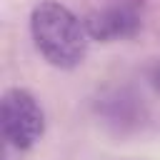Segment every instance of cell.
<instances>
[{
  "instance_id": "6da1fadb",
  "label": "cell",
  "mask_w": 160,
  "mask_h": 160,
  "mask_svg": "<svg viewBox=\"0 0 160 160\" xmlns=\"http://www.w3.org/2000/svg\"><path fill=\"white\" fill-rule=\"evenodd\" d=\"M30 38L40 58L58 70L80 68L90 48L85 22L58 0H40L30 10Z\"/></svg>"
},
{
  "instance_id": "7a4b0ae2",
  "label": "cell",
  "mask_w": 160,
  "mask_h": 160,
  "mask_svg": "<svg viewBox=\"0 0 160 160\" xmlns=\"http://www.w3.org/2000/svg\"><path fill=\"white\" fill-rule=\"evenodd\" d=\"M0 128L12 150H32L45 135V110L40 100L28 88H8L0 100Z\"/></svg>"
},
{
  "instance_id": "3957f363",
  "label": "cell",
  "mask_w": 160,
  "mask_h": 160,
  "mask_svg": "<svg viewBox=\"0 0 160 160\" xmlns=\"http://www.w3.org/2000/svg\"><path fill=\"white\" fill-rule=\"evenodd\" d=\"M142 8L145 0H105L82 18L88 38L95 42H118L135 38L142 30Z\"/></svg>"
},
{
  "instance_id": "277c9868",
  "label": "cell",
  "mask_w": 160,
  "mask_h": 160,
  "mask_svg": "<svg viewBox=\"0 0 160 160\" xmlns=\"http://www.w3.org/2000/svg\"><path fill=\"white\" fill-rule=\"evenodd\" d=\"M98 115L118 135H130V132H138L142 128L148 110H145L142 98H138L132 90L120 88V90L105 92L98 100Z\"/></svg>"
},
{
  "instance_id": "5b68a950",
  "label": "cell",
  "mask_w": 160,
  "mask_h": 160,
  "mask_svg": "<svg viewBox=\"0 0 160 160\" xmlns=\"http://www.w3.org/2000/svg\"><path fill=\"white\" fill-rule=\"evenodd\" d=\"M148 82H150V88H152V92L160 98V60L150 68V72H148Z\"/></svg>"
}]
</instances>
